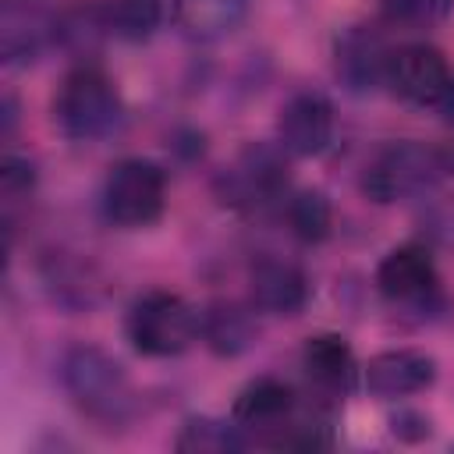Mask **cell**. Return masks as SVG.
<instances>
[{
  "mask_svg": "<svg viewBox=\"0 0 454 454\" xmlns=\"http://www.w3.org/2000/svg\"><path fill=\"white\" fill-rule=\"evenodd\" d=\"M60 383L74 408L99 426H124L135 415V387L124 365L96 344H74L60 362Z\"/></svg>",
  "mask_w": 454,
  "mask_h": 454,
  "instance_id": "obj_1",
  "label": "cell"
},
{
  "mask_svg": "<svg viewBox=\"0 0 454 454\" xmlns=\"http://www.w3.org/2000/svg\"><path fill=\"white\" fill-rule=\"evenodd\" d=\"M121 117L124 103L114 78L92 64L74 67L53 96V121L74 142H96L110 135L121 124Z\"/></svg>",
  "mask_w": 454,
  "mask_h": 454,
  "instance_id": "obj_2",
  "label": "cell"
},
{
  "mask_svg": "<svg viewBox=\"0 0 454 454\" xmlns=\"http://www.w3.org/2000/svg\"><path fill=\"white\" fill-rule=\"evenodd\" d=\"M124 333L138 355L170 358L192 348V340L199 337V316L184 298L170 291H149L128 309Z\"/></svg>",
  "mask_w": 454,
  "mask_h": 454,
  "instance_id": "obj_3",
  "label": "cell"
},
{
  "mask_svg": "<svg viewBox=\"0 0 454 454\" xmlns=\"http://www.w3.org/2000/svg\"><path fill=\"white\" fill-rule=\"evenodd\" d=\"M443 174V149H433L426 142H394L380 149L376 160L365 167L362 188L376 202H401L436 188Z\"/></svg>",
  "mask_w": 454,
  "mask_h": 454,
  "instance_id": "obj_4",
  "label": "cell"
},
{
  "mask_svg": "<svg viewBox=\"0 0 454 454\" xmlns=\"http://www.w3.org/2000/svg\"><path fill=\"white\" fill-rule=\"evenodd\" d=\"M167 206V174L160 163L128 156L110 167L103 184V209L117 227H149Z\"/></svg>",
  "mask_w": 454,
  "mask_h": 454,
  "instance_id": "obj_5",
  "label": "cell"
},
{
  "mask_svg": "<svg viewBox=\"0 0 454 454\" xmlns=\"http://www.w3.org/2000/svg\"><path fill=\"white\" fill-rule=\"evenodd\" d=\"M216 188H220L223 202L241 206V209H252V206H262V202L277 199L287 188L284 149H273V145H262V142H248L234 156V163L220 174Z\"/></svg>",
  "mask_w": 454,
  "mask_h": 454,
  "instance_id": "obj_6",
  "label": "cell"
},
{
  "mask_svg": "<svg viewBox=\"0 0 454 454\" xmlns=\"http://www.w3.org/2000/svg\"><path fill=\"white\" fill-rule=\"evenodd\" d=\"M450 64L447 57L429 43H408L401 50H390L387 64V85L419 106H440L447 85H450Z\"/></svg>",
  "mask_w": 454,
  "mask_h": 454,
  "instance_id": "obj_7",
  "label": "cell"
},
{
  "mask_svg": "<svg viewBox=\"0 0 454 454\" xmlns=\"http://www.w3.org/2000/svg\"><path fill=\"white\" fill-rule=\"evenodd\" d=\"M280 149L291 156H319L333 138V106L323 92H298L277 121Z\"/></svg>",
  "mask_w": 454,
  "mask_h": 454,
  "instance_id": "obj_8",
  "label": "cell"
},
{
  "mask_svg": "<svg viewBox=\"0 0 454 454\" xmlns=\"http://www.w3.org/2000/svg\"><path fill=\"white\" fill-rule=\"evenodd\" d=\"M376 287L383 298L401 305H419L429 294H436V262L429 248L415 241L390 248L376 266Z\"/></svg>",
  "mask_w": 454,
  "mask_h": 454,
  "instance_id": "obj_9",
  "label": "cell"
},
{
  "mask_svg": "<svg viewBox=\"0 0 454 454\" xmlns=\"http://www.w3.org/2000/svg\"><path fill=\"white\" fill-rule=\"evenodd\" d=\"M291 411H294V390L277 376H259L238 390L231 422L241 433H266L270 443L291 422Z\"/></svg>",
  "mask_w": 454,
  "mask_h": 454,
  "instance_id": "obj_10",
  "label": "cell"
},
{
  "mask_svg": "<svg viewBox=\"0 0 454 454\" xmlns=\"http://www.w3.org/2000/svg\"><path fill=\"white\" fill-rule=\"evenodd\" d=\"M433 380H436V362L415 348L380 351L365 365V387L376 397H408L426 390Z\"/></svg>",
  "mask_w": 454,
  "mask_h": 454,
  "instance_id": "obj_11",
  "label": "cell"
},
{
  "mask_svg": "<svg viewBox=\"0 0 454 454\" xmlns=\"http://www.w3.org/2000/svg\"><path fill=\"white\" fill-rule=\"evenodd\" d=\"M387 64L390 50L372 28L355 25L337 39V78L351 92H369L380 82H387Z\"/></svg>",
  "mask_w": 454,
  "mask_h": 454,
  "instance_id": "obj_12",
  "label": "cell"
},
{
  "mask_svg": "<svg viewBox=\"0 0 454 454\" xmlns=\"http://www.w3.org/2000/svg\"><path fill=\"white\" fill-rule=\"evenodd\" d=\"M248 284L255 309L270 316H298L309 301V277L287 259H259Z\"/></svg>",
  "mask_w": 454,
  "mask_h": 454,
  "instance_id": "obj_13",
  "label": "cell"
},
{
  "mask_svg": "<svg viewBox=\"0 0 454 454\" xmlns=\"http://www.w3.org/2000/svg\"><path fill=\"white\" fill-rule=\"evenodd\" d=\"M301 365L309 372V380L323 390H348L355 383V351L340 333H316L305 340L301 348Z\"/></svg>",
  "mask_w": 454,
  "mask_h": 454,
  "instance_id": "obj_14",
  "label": "cell"
},
{
  "mask_svg": "<svg viewBox=\"0 0 454 454\" xmlns=\"http://www.w3.org/2000/svg\"><path fill=\"white\" fill-rule=\"evenodd\" d=\"M252 0H174V18L192 39H220L248 14Z\"/></svg>",
  "mask_w": 454,
  "mask_h": 454,
  "instance_id": "obj_15",
  "label": "cell"
},
{
  "mask_svg": "<svg viewBox=\"0 0 454 454\" xmlns=\"http://www.w3.org/2000/svg\"><path fill=\"white\" fill-rule=\"evenodd\" d=\"M46 32H50V21L39 14V11H28L21 4H7L4 7V25H0V46H4V60L7 64H21V60H32L43 43H46Z\"/></svg>",
  "mask_w": 454,
  "mask_h": 454,
  "instance_id": "obj_16",
  "label": "cell"
},
{
  "mask_svg": "<svg viewBox=\"0 0 454 454\" xmlns=\"http://www.w3.org/2000/svg\"><path fill=\"white\" fill-rule=\"evenodd\" d=\"M199 333L206 337V344L216 355H241L252 340H255V326L248 319V312H241L238 305H209L199 316Z\"/></svg>",
  "mask_w": 454,
  "mask_h": 454,
  "instance_id": "obj_17",
  "label": "cell"
},
{
  "mask_svg": "<svg viewBox=\"0 0 454 454\" xmlns=\"http://www.w3.org/2000/svg\"><path fill=\"white\" fill-rule=\"evenodd\" d=\"M163 18V0H106L103 25L128 43L149 39Z\"/></svg>",
  "mask_w": 454,
  "mask_h": 454,
  "instance_id": "obj_18",
  "label": "cell"
},
{
  "mask_svg": "<svg viewBox=\"0 0 454 454\" xmlns=\"http://www.w3.org/2000/svg\"><path fill=\"white\" fill-rule=\"evenodd\" d=\"M177 450H199V454H223V450H238L245 447L241 429L231 422H216V419H188L174 440Z\"/></svg>",
  "mask_w": 454,
  "mask_h": 454,
  "instance_id": "obj_19",
  "label": "cell"
},
{
  "mask_svg": "<svg viewBox=\"0 0 454 454\" xmlns=\"http://www.w3.org/2000/svg\"><path fill=\"white\" fill-rule=\"evenodd\" d=\"M287 223L301 241H323L333 223V209L323 192H298L287 202Z\"/></svg>",
  "mask_w": 454,
  "mask_h": 454,
  "instance_id": "obj_20",
  "label": "cell"
},
{
  "mask_svg": "<svg viewBox=\"0 0 454 454\" xmlns=\"http://www.w3.org/2000/svg\"><path fill=\"white\" fill-rule=\"evenodd\" d=\"M454 0H383V14L397 25H411V28H426L436 25L450 14Z\"/></svg>",
  "mask_w": 454,
  "mask_h": 454,
  "instance_id": "obj_21",
  "label": "cell"
},
{
  "mask_svg": "<svg viewBox=\"0 0 454 454\" xmlns=\"http://www.w3.org/2000/svg\"><path fill=\"white\" fill-rule=\"evenodd\" d=\"M35 184V167L28 163V156H18V153H7L4 163H0V192L4 199H18V195H28Z\"/></svg>",
  "mask_w": 454,
  "mask_h": 454,
  "instance_id": "obj_22",
  "label": "cell"
},
{
  "mask_svg": "<svg viewBox=\"0 0 454 454\" xmlns=\"http://www.w3.org/2000/svg\"><path fill=\"white\" fill-rule=\"evenodd\" d=\"M440 110H443L447 121L454 124V78H450V85H447V92H443V99H440Z\"/></svg>",
  "mask_w": 454,
  "mask_h": 454,
  "instance_id": "obj_23",
  "label": "cell"
},
{
  "mask_svg": "<svg viewBox=\"0 0 454 454\" xmlns=\"http://www.w3.org/2000/svg\"><path fill=\"white\" fill-rule=\"evenodd\" d=\"M443 163H447V174H454V145L443 149Z\"/></svg>",
  "mask_w": 454,
  "mask_h": 454,
  "instance_id": "obj_24",
  "label": "cell"
}]
</instances>
